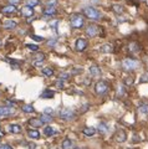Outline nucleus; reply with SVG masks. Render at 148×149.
<instances>
[{"instance_id": "nucleus-28", "label": "nucleus", "mask_w": 148, "mask_h": 149, "mask_svg": "<svg viewBox=\"0 0 148 149\" xmlns=\"http://www.w3.org/2000/svg\"><path fill=\"white\" fill-rule=\"evenodd\" d=\"M21 109H22L24 113H34V112H35L34 106H31V104H24L21 107Z\"/></svg>"}, {"instance_id": "nucleus-49", "label": "nucleus", "mask_w": 148, "mask_h": 149, "mask_svg": "<svg viewBox=\"0 0 148 149\" xmlns=\"http://www.w3.org/2000/svg\"><path fill=\"white\" fill-rule=\"evenodd\" d=\"M75 149H86V148H81V147H77V148H75Z\"/></svg>"}, {"instance_id": "nucleus-36", "label": "nucleus", "mask_w": 148, "mask_h": 149, "mask_svg": "<svg viewBox=\"0 0 148 149\" xmlns=\"http://www.w3.org/2000/svg\"><path fill=\"white\" fill-rule=\"evenodd\" d=\"M45 4L46 6H55L57 4V0H46Z\"/></svg>"}, {"instance_id": "nucleus-13", "label": "nucleus", "mask_w": 148, "mask_h": 149, "mask_svg": "<svg viewBox=\"0 0 148 149\" xmlns=\"http://www.w3.org/2000/svg\"><path fill=\"white\" fill-rule=\"evenodd\" d=\"M14 108L11 107H0V117H6V116L14 114Z\"/></svg>"}, {"instance_id": "nucleus-16", "label": "nucleus", "mask_w": 148, "mask_h": 149, "mask_svg": "<svg viewBox=\"0 0 148 149\" xmlns=\"http://www.w3.org/2000/svg\"><path fill=\"white\" fill-rule=\"evenodd\" d=\"M44 15L46 16H54V15H56L57 14V10H56V8L55 6H46V9L43 11Z\"/></svg>"}, {"instance_id": "nucleus-44", "label": "nucleus", "mask_w": 148, "mask_h": 149, "mask_svg": "<svg viewBox=\"0 0 148 149\" xmlns=\"http://www.w3.org/2000/svg\"><path fill=\"white\" fill-rule=\"evenodd\" d=\"M19 3H20V0H9V4H10V5H14V6Z\"/></svg>"}, {"instance_id": "nucleus-41", "label": "nucleus", "mask_w": 148, "mask_h": 149, "mask_svg": "<svg viewBox=\"0 0 148 149\" xmlns=\"http://www.w3.org/2000/svg\"><path fill=\"white\" fill-rule=\"evenodd\" d=\"M89 108H90V104L89 103H86L85 106H82L81 107V113H85V112H87V111H89Z\"/></svg>"}, {"instance_id": "nucleus-38", "label": "nucleus", "mask_w": 148, "mask_h": 149, "mask_svg": "<svg viewBox=\"0 0 148 149\" xmlns=\"http://www.w3.org/2000/svg\"><path fill=\"white\" fill-rule=\"evenodd\" d=\"M55 86H56V87L59 88V90H61V88H64V81H62V80H60V78H59V80H57L56 82H55Z\"/></svg>"}, {"instance_id": "nucleus-5", "label": "nucleus", "mask_w": 148, "mask_h": 149, "mask_svg": "<svg viewBox=\"0 0 148 149\" xmlns=\"http://www.w3.org/2000/svg\"><path fill=\"white\" fill-rule=\"evenodd\" d=\"M101 27L98 26V25H96V24H89L86 26V29H85V34H86V36L87 37H96L97 35L101 32Z\"/></svg>"}, {"instance_id": "nucleus-33", "label": "nucleus", "mask_w": 148, "mask_h": 149, "mask_svg": "<svg viewBox=\"0 0 148 149\" xmlns=\"http://www.w3.org/2000/svg\"><path fill=\"white\" fill-rule=\"evenodd\" d=\"M140 82L141 83H148V71L143 72L140 77Z\"/></svg>"}, {"instance_id": "nucleus-18", "label": "nucleus", "mask_w": 148, "mask_h": 149, "mask_svg": "<svg viewBox=\"0 0 148 149\" xmlns=\"http://www.w3.org/2000/svg\"><path fill=\"white\" fill-rule=\"evenodd\" d=\"M8 130L10 133H13V134H19V133H21V125H19V124H10L8 127Z\"/></svg>"}, {"instance_id": "nucleus-3", "label": "nucleus", "mask_w": 148, "mask_h": 149, "mask_svg": "<svg viewBox=\"0 0 148 149\" xmlns=\"http://www.w3.org/2000/svg\"><path fill=\"white\" fill-rule=\"evenodd\" d=\"M82 13H84V16H86L87 19H90V20H100V19L102 17V14H101L94 6H86V8H84Z\"/></svg>"}, {"instance_id": "nucleus-11", "label": "nucleus", "mask_w": 148, "mask_h": 149, "mask_svg": "<svg viewBox=\"0 0 148 149\" xmlns=\"http://www.w3.org/2000/svg\"><path fill=\"white\" fill-rule=\"evenodd\" d=\"M141 50H142V47H141V45L138 44V42H136V41H132V42H129L128 51L131 54H138V52H141Z\"/></svg>"}, {"instance_id": "nucleus-10", "label": "nucleus", "mask_w": 148, "mask_h": 149, "mask_svg": "<svg viewBox=\"0 0 148 149\" xmlns=\"http://www.w3.org/2000/svg\"><path fill=\"white\" fill-rule=\"evenodd\" d=\"M34 13H35L34 8H30V6H27V5L22 6L21 10H20V14H21V15L24 16V17H31L32 15H34Z\"/></svg>"}, {"instance_id": "nucleus-40", "label": "nucleus", "mask_w": 148, "mask_h": 149, "mask_svg": "<svg viewBox=\"0 0 148 149\" xmlns=\"http://www.w3.org/2000/svg\"><path fill=\"white\" fill-rule=\"evenodd\" d=\"M0 149H14L10 144H6V143H1L0 144Z\"/></svg>"}, {"instance_id": "nucleus-29", "label": "nucleus", "mask_w": 148, "mask_h": 149, "mask_svg": "<svg viewBox=\"0 0 148 149\" xmlns=\"http://www.w3.org/2000/svg\"><path fill=\"white\" fill-rule=\"evenodd\" d=\"M41 71H43V74H44V76H46V77L54 76V70L51 67H44Z\"/></svg>"}, {"instance_id": "nucleus-35", "label": "nucleus", "mask_w": 148, "mask_h": 149, "mask_svg": "<svg viewBox=\"0 0 148 149\" xmlns=\"http://www.w3.org/2000/svg\"><path fill=\"white\" fill-rule=\"evenodd\" d=\"M26 47L31 50V51H34V52H38V50H39V46L38 45H31V44H27L26 45Z\"/></svg>"}, {"instance_id": "nucleus-21", "label": "nucleus", "mask_w": 148, "mask_h": 149, "mask_svg": "<svg viewBox=\"0 0 148 149\" xmlns=\"http://www.w3.org/2000/svg\"><path fill=\"white\" fill-rule=\"evenodd\" d=\"M82 133H84V136H86V137H92V136H95L96 129L94 127H85L82 129Z\"/></svg>"}, {"instance_id": "nucleus-9", "label": "nucleus", "mask_w": 148, "mask_h": 149, "mask_svg": "<svg viewBox=\"0 0 148 149\" xmlns=\"http://www.w3.org/2000/svg\"><path fill=\"white\" fill-rule=\"evenodd\" d=\"M32 60H34V66H36V67H40L41 65H43V62L45 61V55L43 54V52H36L35 55H34V57H32Z\"/></svg>"}, {"instance_id": "nucleus-25", "label": "nucleus", "mask_w": 148, "mask_h": 149, "mask_svg": "<svg viewBox=\"0 0 148 149\" xmlns=\"http://www.w3.org/2000/svg\"><path fill=\"white\" fill-rule=\"evenodd\" d=\"M55 133H56V130H55L52 127H50V125H46V127L44 128V134L47 137H52L55 136Z\"/></svg>"}, {"instance_id": "nucleus-39", "label": "nucleus", "mask_w": 148, "mask_h": 149, "mask_svg": "<svg viewBox=\"0 0 148 149\" xmlns=\"http://www.w3.org/2000/svg\"><path fill=\"white\" fill-rule=\"evenodd\" d=\"M71 73H72V74H78V73H82V67H75L73 70H71Z\"/></svg>"}, {"instance_id": "nucleus-20", "label": "nucleus", "mask_w": 148, "mask_h": 149, "mask_svg": "<svg viewBox=\"0 0 148 149\" xmlns=\"http://www.w3.org/2000/svg\"><path fill=\"white\" fill-rule=\"evenodd\" d=\"M111 10L114 14H117V15H121V14L124 13V8L122 5H119V4H113V5L111 6Z\"/></svg>"}, {"instance_id": "nucleus-26", "label": "nucleus", "mask_w": 148, "mask_h": 149, "mask_svg": "<svg viewBox=\"0 0 148 149\" xmlns=\"http://www.w3.org/2000/svg\"><path fill=\"white\" fill-rule=\"evenodd\" d=\"M61 148L62 149H71L72 148V141L68 138H65L61 143Z\"/></svg>"}, {"instance_id": "nucleus-30", "label": "nucleus", "mask_w": 148, "mask_h": 149, "mask_svg": "<svg viewBox=\"0 0 148 149\" xmlns=\"http://www.w3.org/2000/svg\"><path fill=\"white\" fill-rule=\"evenodd\" d=\"M123 83H124L126 86H132L133 83H135V78H133L132 76H127V77H124Z\"/></svg>"}, {"instance_id": "nucleus-43", "label": "nucleus", "mask_w": 148, "mask_h": 149, "mask_svg": "<svg viewBox=\"0 0 148 149\" xmlns=\"http://www.w3.org/2000/svg\"><path fill=\"white\" fill-rule=\"evenodd\" d=\"M44 114H54V109L52 108H45V111H44Z\"/></svg>"}, {"instance_id": "nucleus-8", "label": "nucleus", "mask_w": 148, "mask_h": 149, "mask_svg": "<svg viewBox=\"0 0 148 149\" xmlns=\"http://www.w3.org/2000/svg\"><path fill=\"white\" fill-rule=\"evenodd\" d=\"M113 139L116 141L117 143H124L127 141V133L124 132L123 129H118L113 136Z\"/></svg>"}, {"instance_id": "nucleus-46", "label": "nucleus", "mask_w": 148, "mask_h": 149, "mask_svg": "<svg viewBox=\"0 0 148 149\" xmlns=\"http://www.w3.org/2000/svg\"><path fill=\"white\" fill-rule=\"evenodd\" d=\"M55 44H56V41H55V40H50V41H47V46H55Z\"/></svg>"}, {"instance_id": "nucleus-19", "label": "nucleus", "mask_w": 148, "mask_h": 149, "mask_svg": "<svg viewBox=\"0 0 148 149\" xmlns=\"http://www.w3.org/2000/svg\"><path fill=\"white\" fill-rule=\"evenodd\" d=\"M16 21H14V20H6L5 22H4V25H3V27L5 30H14L16 27Z\"/></svg>"}, {"instance_id": "nucleus-47", "label": "nucleus", "mask_w": 148, "mask_h": 149, "mask_svg": "<svg viewBox=\"0 0 148 149\" xmlns=\"http://www.w3.org/2000/svg\"><path fill=\"white\" fill-rule=\"evenodd\" d=\"M4 136V132H3V129H1V125H0V137H3Z\"/></svg>"}, {"instance_id": "nucleus-17", "label": "nucleus", "mask_w": 148, "mask_h": 149, "mask_svg": "<svg viewBox=\"0 0 148 149\" xmlns=\"http://www.w3.org/2000/svg\"><path fill=\"white\" fill-rule=\"evenodd\" d=\"M29 124L31 125V127H34V128H40V127H43L44 125V123L41 122L40 118H31V119H29Z\"/></svg>"}, {"instance_id": "nucleus-22", "label": "nucleus", "mask_w": 148, "mask_h": 149, "mask_svg": "<svg viewBox=\"0 0 148 149\" xmlns=\"http://www.w3.org/2000/svg\"><path fill=\"white\" fill-rule=\"evenodd\" d=\"M138 111H140V113L148 116V102H142V103L138 106Z\"/></svg>"}, {"instance_id": "nucleus-7", "label": "nucleus", "mask_w": 148, "mask_h": 149, "mask_svg": "<svg viewBox=\"0 0 148 149\" xmlns=\"http://www.w3.org/2000/svg\"><path fill=\"white\" fill-rule=\"evenodd\" d=\"M87 45H89V42H87V40L85 37H78L76 40L75 49H76V51H78V52H82V51H85V49L87 47Z\"/></svg>"}, {"instance_id": "nucleus-42", "label": "nucleus", "mask_w": 148, "mask_h": 149, "mask_svg": "<svg viewBox=\"0 0 148 149\" xmlns=\"http://www.w3.org/2000/svg\"><path fill=\"white\" fill-rule=\"evenodd\" d=\"M68 77H70V74H68V73H61V74H60V77H59V78H60V80H62V81H64V80H67Z\"/></svg>"}, {"instance_id": "nucleus-45", "label": "nucleus", "mask_w": 148, "mask_h": 149, "mask_svg": "<svg viewBox=\"0 0 148 149\" xmlns=\"http://www.w3.org/2000/svg\"><path fill=\"white\" fill-rule=\"evenodd\" d=\"M5 104L11 107V108H14V106H15V103H14V102H10V101H5Z\"/></svg>"}, {"instance_id": "nucleus-34", "label": "nucleus", "mask_w": 148, "mask_h": 149, "mask_svg": "<svg viewBox=\"0 0 148 149\" xmlns=\"http://www.w3.org/2000/svg\"><path fill=\"white\" fill-rule=\"evenodd\" d=\"M26 5L30 8H34L36 5H39V0H26Z\"/></svg>"}, {"instance_id": "nucleus-2", "label": "nucleus", "mask_w": 148, "mask_h": 149, "mask_svg": "<svg viewBox=\"0 0 148 149\" xmlns=\"http://www.w3.org/2000/svg\"><path fill=\"white\" fill-rule=\"evenodd\" d=\"M70 25L72 29H81L85 25V16L78 13H73L70 16Z\"/></svg>"}, {"instance_id": "nucleus-23", "label": "nucleus", "mask_w": 148, "mask_h": 149, "mask_svg": "<svg viewBox=\"0 0 148 149\" xmlns=\"http://www.w3.org/2000/svg\"><path fill=\"white\" fill-rule=\"evenodd\" d=\"M55 96V92L54 91H51V90H44L43 92H41V95H40V97L41 98H52V97Z\"/></svg>"}, {"instance_id": "nucleus-31", "label": "nucleus", "mask_w": 148, "mask_h": 149, "mask_svg": "<svg viewBox=\"0 0 148 149\" xmlns=\"http://www.w3.org/2000/svg\"><path fill=\"white\" fill-rule=\"evenodd\" d=\"M124 93H126V90H124V87H123V86H118L117 93H116V97H117V98H119V97H123Z\"/></svg>"}, {"instance_id": "nucleus-4", "label": "nucleus", "mask_w": 148, "mask_h": 149, "mask_svg": "<svg viewBox=\"0 0 148 149\" xmlns=\"http://www.w3.org/2000/svg\"><path fill=\"white\" fill-rule=\"evenodd\" d=\"M108 90H110V86L106 81H98L95 85V93L97 96H105L108 92Z\"/></svg>"}, {"instance_id": "nucleus-27", "label": "nucleus", "mask_w": 148, "mask_h": 149, "mask_svg": "<svg viewBox=\"0 0 148 149\" xmlns=\"http://www.w3.org/2000/svg\"><path fill=\"white\" fill-rule=\"evenodd\" d=\"M98 130H100L101 134H106V133L108 132V124L105 123V122H101L98 124Z\"/></svg>"}, {"instance_id": "nucleus-1", "label": "nucleus", "mask_w": 148, "mask_h": 149, "mask_svg": "<svg viewBox=\"0 0 148 149\" xmlns=\"http://www.w3.org/2000/svg\"><path fill=\"white\" fill-rule=\"evenodd\" d=\"M140 62L137 61L136 58H132V57H126L122 61L121 66H122V70L126 72H132V71H136V70L140 67Z\"/></svg>"}, {"instance_id": "nucleus-32", "label": "nucleus", "mask_w": 148, "mask_h": 149, "mask_svg": "<svg viewBox=\"0 0 148 149\" xmlns=\"http://www.w3.org/2000/svg\"><path fill=\"white\" fill-rule=\"evenodd\" d=\"M40 119H41V122H43V123H47V122H51L52 117H51V116H49V114H43L40 117Z\"/></svg>"}, {"instance_id": "nucleus-48", "label": "nucleus", "mask_w": 148, "mask_h": 149, "mask_svg": "<svg viewBox=\"0 0 148 149\" xmlns=\"http://www.w3.org/2000/svg\"><path fill=\"white\" fill-rule=\"evenodd\" d=\"M1 45H3V40L0 39V47H1Z\"/></svg>"}, {"instance_id": "nucleus-37", "label": "nucleus", "mask_w": 148, "mask_h": 149, "mask_svg": "<svg viewBox=\"0 0 148 149\" xmlns=\"http://www.w3.org/2000/svg\"><path fill=\"white\" fill-rule=\"evenodd\" d=\"M31 39H34L36 42H41V41H44V40H45L43 36H39V35H31Z\"/></svg>"}, {"instance_id": "nucleus-12", "label": "nucleus", "mask_w": 148, "mask_h": 149, "mask_svg": "<svg viewBox=\"0 0 148 149\" xmlns=\"http://www.w3.org/2000/svg\"><path fill=\"white\" fill-rule=\"evenodd\" d=\"M113 50L114 47L112 44H103L100 46V52H102V54H112Z\"/></svg>"}, {"instance_id": "nucleus-6", "label": "nucleus", "mask_w": 148, "mask_h": 149, "mask_svg": "<svg viewBox=\"0 0 148 149\" xmlns=\"http://www.w3.org/2000/svg\"><path fill=\"white\" fill-rule=\"evenodd\" d=\"M59 116H60V118L64 119V120H66V122H68V120H73L76 118V113H75V111H72L70 108H64L59 112Z\"/></svg>"}, {"instance_id": "nucleus-24", "label": "nucleus", "mask_w": 148, "mask_h": 149, "mask_svg": "<svg viewBox=\"0 0 148 149\" xmlns=\"http://www.w3.org/2000/svg\"><path fill=\"white\" fill-rule=\"evenodd\" d=\"M27 136L31 139H39L40 138V132L38 129H29L27 130Z\"/></svg>"}, {"instance_id": "nucleus-15", "label": "nucleus", "mask_w": 148, "mask_h": 149, "mask_svg": "<svg viewBox=\"0 0 148 149\" xmlns=\"http://www.w3.org/2000/svg\"><path fill=\"white\" fill-rule=\"evenodd\" d=\"M89 71H90V74L92 77H98L101 74V68L98 66H96V65H92V66H90Z\"/></svg>"}, {"instance_id": "nucleus-14", "label": "nucleus", "mask_w": 148, "mask_h": 149, "mask_svg": "<svg viewBox=\"0 0 148 149\" xmlns=\"http://www.w3.org/2000/svg\"><path fill=\"white\" fill-rule=\"evenodd\" d=\"M1 13L3 14H5V15H13V14H15L16 13V6H14V5H6V6H4L1 9Z\"/></svg>"}, {"instance_id": "nucleus-50", "label": "nucleus", "mask_w": 148, "mask_h": 149, "mask_svg": "<svg viewBox=\"0 0 148 149\" xmlns=\"http://www.w3.org/2000/svg\"><path fill=\"white\" fill-rule=\"evenodd\" d=\"M0 139H1V137H0Z\"/></svg>"}]
</instances>
